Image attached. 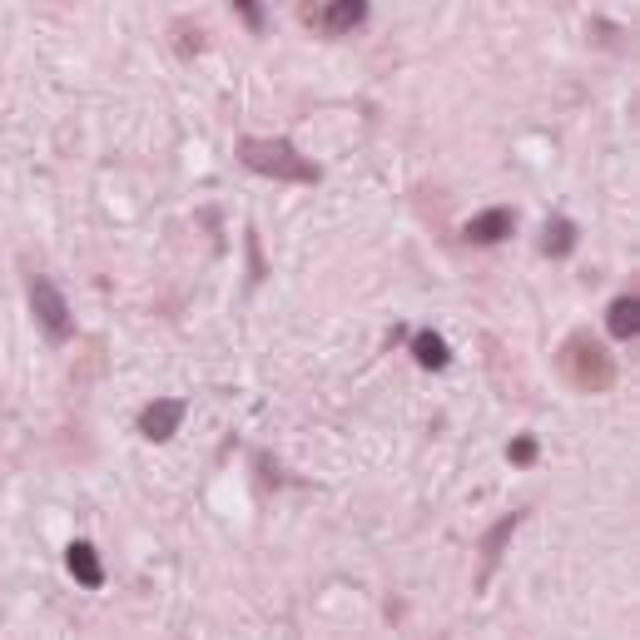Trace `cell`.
Listing matches in <instances>:
<instances>
[{
    "label": "cell",
    "mask_w": 640,
    "mask_h": 640,
    "mask_svg": "<svg viewBox=\"0 0 640 640\" xmlns=\"http://www.w3.org/2000/svg\"><path fill=\"white\" fill-rule=\"evenodd\" d=\"M507 457H512L516 467H526V462H536V437H521V442H512V452H507Z\"/></svg>",
    "instance_id": "4fadbf2b"
},
{
    "label": "cell",
    "mask_w": 640,
    "mask_h": 640,
    "mask_svg": "<svg viewBox=\"0 0 640 640\" xmlns=\"http://www.w3.org/2000/svg\"><path fill=\"white\" fill-rule=\"evenodd\" d=\"M512 229H516V214H512V209H482V214H472V219H467V244H482V249H492V244L512 239Z\"/></svg>",
    "instance_id": "5b68a950"
},
{
    "label": "cell",
    "mask_w": 640,
    "mask_h": 640,
    "mask_svg": "<svg viewBox=\"0 0 640 640\" xmlns=\"http://www.w3.org/2000/svg\"><path fill=\"white\" fill-rule=\"evenodd\" d=\"M516 521H521V516H507V521H502V526L487 536V561H497V556H502V546H507V536L516 531Z\"/></svg>",
    "instance_id": "7c38bea8"
},
{
    "label": "cell",
    "mask_w": 640,
    "mask_h": 640,
    "mask_svg": "<svg viewBox=\"0 0 640 640\" xmlns=\"http://www.w3.org/2000/svg\"><path fill=\"white\" fill-rule=\"evenodd\" d=\"M571 249H576V224H571V219H551V224H546V239H541V254L566 258Z\"/></svg>",
    "instance_id": "30bf717a"
},
{
    "label": "cell",
    "mask_w": 640,
    "mask_h": 640,
    "mask_svg": "<svg viewBox=\"0 0 640 640\" xmlns=\"http://www.w3.org/2000/svg\"><path fill=\"white\" fill-rule=\"evenodd\" d=\"M179 422H184V402H179V397L149 402V407L139 412V437H149V442H169V437L179 432Z\"/></svg>",
    "instance_id": "277c9868"
},
{
    "label": "cell",
    "mask_w": 640,
    "mask_h": 640,
    "mask_svg": "<svg viewBox=\"0 0 640 640\" xmlns=\"http://www.w3.org/2000/svg\"><path fill=\"white\" fill-rule=\"evenodd\" d=\"M606 328H611V338H636V328H640L636 293H621V298L606 308Z\"/></svg>",
    "instance_id": "ba28073f"
},
{
    "label": "cell",
    "mask_w": 640,
    "mask_h": 640,
    "mask_svg": "<svg viewBox=\"0 0 640 640\" xmlns=\"http://www.w3.org/2000/svg\"><path fill=\"white\" fill-rule=\"evenodd\" d=\"M239 159H244L254 174L283 179V184H318V164L303 159L288 139H258V134H244V139H239Z\"/></svg>",
    "instance_id": "6da1fadb"
},
{
    "label": "cell",
    "mask_w": 640,
    "mask_h": 640,
    "mask_svg": "<svg viewBox=\"0 0 640 640\" xmlns=\"http://www.w3.org/2000/svg\"><path fill=\"white\" fill-rule=\"evenodd\" d=\"M30 313H35V323H40V333H45L50 343H70V338H75L70 303H65V293H60L45 273H30Z\"/></svg>",
    "instance_id": "3957f363"
},
{
    "label": "cell",
    "mask_w": 640,
    "mask_h": 640,
    "mask_svg": "<svg viewBox=\"0 0 640 640\" xmlns=\"http://www.w3.org/2000/svg\"><path fill=\"white\" fill-rule=\"evenodd\" d=\"M368 20V0H328L323 5V30L328 35H348Z\"/></svg>",
    "instance_id": "52a82bcc"
},
{
    "label": "cell",
    "mask_w": 640,
    "mask_h": 640,
    "mask_svg": "<svg viewBox=\"0 0 640 640\" xmlns=\"http://www.w3.org/2000/svg\"><path fill=\"white\" fill-rule=\"evenodd\" d=\"M412 358H417L427 373H437V368H447V358H452V353H447V343H442L432 328H422V333L412 338Z\"/></svg>",
    "instance_id": "9c48e42d"
},
{
    "label": "cell",
    "mask_w": 640,
    "mask_h": 640,
    "mask_svg": "<svg viewBox=\"0 0 640 640\" xmlns=\"http://www.w3.org/2000/svg\"><path fill=\"white\" fill-rule=\"evenodd\" d=\"M65 561H70V576H75L80 586H90V591L105 586V566H100V556H95L90 541H75V546L65 551Z\"/></svg>",
    "instance_id": "8992f818"
},
{
    "label": "cell",
    "mask_w": 640,
    "mask_h": 640,
    "mask_svg": "<svg viewBox=\"0 0 640 640\" xmlns=\"http://www.w3.org/2000/svg\"><path fill=\"white\" fill-rule=\"evenodd\" d=\"M234 10L249 20V30H254V35H263V25H268V15H263V0H234Z\"/></svg>",
    "instance_id": "8fae6325"
},
{
    "label": "cell",
    "mask_w": 640,
    "mask_h": 640,
    "mask_svg": "<svg viewBox=\"0 0 640 640\" xmlns=\"http://www.w3.org/2000/svg\"><path fill=\"white\" fill-rule=\"evenodd\" d=\"M561 373L571 378V383L581 387V392H596V387H611L616 378V368H611V358H606V348H596L586 333H576L566 348H561Z\"/></svg>",
    "instance_id": "7a4b0ae2"
}]
</instances>
